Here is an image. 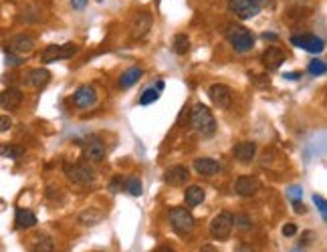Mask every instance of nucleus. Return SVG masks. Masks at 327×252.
<instances>
[{
  "instance_id": "aec40b11",
  "label": "nucleus",
  "mask_w": 327,
  "mask_h": 252,
  "mask_svg": "<svg viewBox=\"0 0 327 252\" xmlns=\"http://www.w3.org/2000/svg\"><path fill=\"white\" fill-rule=\"evenodd\" d=\"M35 49V39L33 37H26V35H18L10 41V50L12 52H18V54H26Z\"/></svg>"
},
{
  "instance_id": "6ab92c4d",
  "label": "nucleus",
  "mask_w": 327,
  "mask_h": 252,
  "mask_svg": "<svg viewBox=\"0 0 327 252\" xmlns=\"http://www.w3.org/2000/svg\"><path fill=\"white\" fill-rule=\"evenodd\" d=\"M20 103H22L20 89L8 87V89H4V91L0 93V107H2V109H16Z\"/></svg>"
},
{
  "instance_id": "7ed1b4c3",
  "label": "nucleus",
  "mask_w": 327,
  "mask_h": 252,
  "mask_svg": "<svg viewBox=\"0 0 327 252\" xmlns=\"http://www.w3.org/2000/svg\"><path fill=\"white\" fill-rule=\"evenodd\" d=\"M168 220H170V226L178 232V234H188L194 230V216L190 214L188 208H172L170 214H168Z\"/></svg>"
},
{
  "instance_id": "c756f323",
  "label": "nucleus",
  "mask_w": 327,
  "mask_h": 252,
  "mask_svg": "<svg viewBox=\"0 0 327 252\" xmlns=\"http://www.w3.org/2000/svg\"><path fill=\"white\" fill-rule=\"evenodd\" d=\"M125 188H127V192L131 194V196H142V182H140V178H129L127 182H125Z\"/></svg>"
},
{
  "instance_id": "dca6fc26",
  "label": "nucleus",
  "mask_w": 327,
  "mask_h": 252,
  "mask_svg": "<svg viewBox=\"0 0 327 252\" xmlns=\"http://www.w3.org/2000/svg\"><path fill=\"white\" fill-rule=\"evenodd\" d=\"M26 85L29 87H33V89H43V87H47L49 85V81H51V73L47 71V69H33L29 75H26Z\"/></svg>"
},
{
  "instance_id": "f257e3e1",
  "label": "nucleus",
  "mask_w": 327,
  "mask_h": 252,
  "mask_svg": "<svg viewBox=\"0 0 327 252\" xmlns=\"http://www.w3.org/2000/svg\"><path fill=\"white\" fill-rule=\"evenodd\" d=\"M190 123H192V127H194L200 135H204V137L214 135V131H216V119H214L212 111H210L204 103H196V105H194V109H192V113H190Z\"/></svg>"
},
{
  "instance_id": "b1692460",
  "label": "nucleus",
  "mask_w": 327,
  "mask_h": 252,
  "mask_svg": "<svg viewBox=\"0 0 327 252\" xmlns=\"http://www.w3.org/2000/svg\"><path fill=\"white\" fill-rule=\"evenodd\" d=\"M33 252H53V240L49 238V236H43V234H39V236H35V240H33Z\"/></svg>"
},
{
  "instance_id": "bb28decb",
  "label": "nucleus",
  "mask_w": 327,
  "mask_h": 252,
  "mask_svg": "<svg viewBox=\"0 0 327 252\" xmlns=\"http://www.w3.org/2000/svg\"><path fill=\"white\" fill-rule=\"evenodd\" d=\"M24 153L20 146H0V157H8V159H18Z\"/></svg>"
},
{
  "instance_id": "37998d69",
  "label": "nucleus",
  "mask_w": 327,
  "mask_h": 252,
  "mask_svg": "<svg viewBox=\"0 0 327 252\" xmlns=\"http://www.w3.org/2000/svg\"><path fill=\"white\" fill-rule=\"evenodd\" d=\"M283 77H285V79H291V81H295V79H299L301 75H299V73H285Z\"/></svg>"
},
{
  "instance_id": "9b49d317",
  "label": "nucleus",
  "mask_w": 327,
  "mask_h": 252,
  "mask_svg": "<svg viewBox=\"0 0 327 252\" xmlns=\"http://www.w3.org/2000/svg\"><path fill=\"white\" fill-rule=\"evenodd\" d=\"M261 188V182L253 176H240L236 182H234V192L242 198H249V196H255Z\"/></svg>"
},
{
  "instance_id": "4be33fe9",
  "label": "nucleus",
  "mask_w": 327,
  "mask_h": 252,
  "mask_svg": "<svg viewBox=\"0 0 327 252\" xmlns=\"http://www.w3.org/2000/svg\"><path fill=\"white\" fill-rule=\"evenodd\" d=\"M142 75H144V71L140 67H131V69L123 71V75L119 77V87L121 89H129L131 85H135L142 79Z\"/></svg>"
},
{
  "instance_id": "c85d7f7f",
  "label": "nucleus",
  "mask_w": 327,
  "mask_h": 252,
  "mask_svg": "<svg viewBox=\"0 0 327 252\" xmlns=\"http://www.w3.org/2000/svg\"><path fill=\"white\" fill-rule=\"evenodd\" d=\"M158 97H160V91H158L156 87H150V89H146V91L142 93L140 103H142V105H152L154 101H158Z\"/></svg>"
},
{
  "instance_id": "423d86ee",
  "label": "nucleus",
  "mask_w": 327,
  "mask_h": 252,
  "mask_svg": "<svg viewBox=\"0 0 327 252\" xmlns=\"http://www.w3.org/2000/svg\"><path fill=\"white\" fill-rule=\"evenodd\" d=\"M228 10L240 20H251L261 12L253 0H228Z\"/></svg>"
},
{
  "instance_id": "4c0bfd02",
  "label": "nucleus",
  "mask_w": 327,
  "mask_h": 252,
  "mask_svg": "<svg viewBox=\"0 0 327 252\" xmlns=\"http://www.w3.org/2000/svg\"><path fill=\"white\" fill-rule=\"evenodd\" d=\"M87 2H89V0H71V6H73L75 10H83V8L87 6Z\"/></svg>"
},
{
  "instance_id": "2eb2a0df",
  "label": "nucleus",
  "mask_w": 327,
  "mask_h": 252,
  "mask_svg": "<svg viewBox=\"0 0 327 252\" xmlns=\"http://www.w3.org/2000/svg\"><path fill=\"white\" fill-rule=\"evenodd\" d=\"M261 61H263V65H265L269 71H275V69H279V67L285 63V52L281 49H277V47H269V49H265V52L261 54Z\"/></svg>"
},
{
  "instance_id": "49530a36",
  "label": "nucleus",
  "mask_w": 327,
  "mask_h": 252,
  "mask_svg": "<svg viewBox=\"0 0 327 252\" xmlns=\"http://www.w3.org/2000/svg\"><path fill=\"white\" fill-rule=\"evenodd\" d=\"M158 252H174V250H172L170 246H164V248H160V250H158Z\"/></svg>"
},
{
  "instance_id": "473e14b6",
  "label": "nucleus",
  "mask_w": 327,
  "mask_h": 252,
  "mask_svg": "<svg viewBox=\"0 0 327 252\" xmlns=\"http://www.w3.org/2000/svg\"><path fill=\"white\" fill-rule=\"evenodd\" d=\"M234 222H236L240 228H251V220H249V216H244V214L234 216Z\"/></svg>"
},
{
  "instance_id": "a18cd8bd",
  "label": "nucleus",
  "mask_w": 327,
  "mask_h": 252,
  "mask_svg": "<svg viewBox=\"0 0 327 252\" xmlns=\"http://www.w3.org/2000/svg\"><path fill=\"white\" fill-rule=\"evenodd\" d=\"M263 37H265V39H267V41H269V39H271V41H277V35H269V33H265V35H263Z\"/></svg>"
},
{
  "instance_id": "58836bf2",
  "label": "nucleus",
  "mask_w": 327,
  "mask_h": 252,
  "mask_svg": "<svg viewBox=\"0 0 327 252\" xmlns=\"http://www.w3.org/2000/svg\"><path fill=\"white\" fill-rule=\"evenodd\" d=\"M293 210H295L297 214H305V206H303V202H301V200H293Z\"/></svg>"
},
{
  "instance_id": "7c9ffc66",
  "label": "nucleus",
  "mask_w": 327,
  "mask_h": 252,
  "mask_svg": "<svg viewBox=\"0 0 327 252\" xmlns=\"http://www.w3.org/2000/svg\"><path fill=\"white\" fill-rule=\"evenodd\" d=\"M313 202H315V206L319 208V212H321V218L327 220V204H325V198H321V196H313Z\"/></svg>"
},
{
  "instance_id": "a211bd4d",
  "label": "nucleus",
  "mask_w": 327,
  "mask_h": 252,
  "mask_svg": "<svg viewBox=\"0 0 327 252\" xmlns=\"http://www.w3.org/2000/svg\"><path fill=\"white\" fill-rule=\"evenodd\" d=\"M234 157L240 161V163H249L255 159V153H257V144L255 142H240L234 146Z\"/></svg>"
},
{
  "instance_id": "f3484780",
  "label": "nucleus",
  "mask_w": 327,
  "mask_h": 252,
  "mask_svg": "<svg viewBox=\"0 0 327 252\" xmlns=\"http://www.w3.org/2000/svg\"><path fill=\"white\" fill-rule=\"evenodd\" d=\"M194 170L200 176H216L220 172V163L212 157H196L194 159Z\"/></svg>"
},
{
  "instance_id": "412c9836",
  "label": "nucleus",
  "mask_w": 327,
  "mask_h": 252,
  "mask_svg": "<svg viewBox=\"0 0 327 252\" xmlns=\"http://www.w3.org/2000/svg\"><path fill=\"white\" fill-rule=\"evenodd\" d=\"M14 222H16V228L26 230V228H33V226L37 224V216H35L31 210L18 208V210H16V216H14Z\"/></svg>"
},
{
  "instance_id": "cd10ccee",
  "label": "nucleus",
  "mask_w": 327,
  "mask_h": 252,
  "mask_svg": "<svg viewBox=\"0 0 327 252\" xmlns=\"http://www.w3.org/2000/svg\"><path fill=\"white\" fill-rule=\"evenodd\" d=\"M307 71L313 75V77H319V75H325L327 73V65H325V61H311L309 63V67H307Z\"/></svg>"
},
{
  "instance_id": "a19ab883",
  "label": "nucleus",
  "mask_w": 327,
  "mask_h": 252,
  "mask_svg": "<svg viewBox=\"0 0 327 252\" xmlns=\"http://www.w3.org/2000/svg\"><path fill=\"white\" fill-rule=\"evenodd\" d=\"M234 252H255V250H253V246H249V244H238V246L234 248Z\"/></svg>"
},
{
  "instance_id": "5701e85b",
  "label": "nucleus",
  "mask_w": 327,
  "mask_h": 252,
  "mask_svg": "<svg viewBox=\"0 0 327 252\" xmlns=\"http://www.w3.org/2000/svg\"><path fill=\"white\" fill-rule=\"evenodd\" d=\"M204 190L200 188V186H188L186 188V192H184V202H186V206H198V204H202L204 202Z\"/></svg>"
},
{
  "instance_id": "f704fd0d",
  "label": "nucleus",
  "mask_w": 327,
  "mask_h": 252,
  "mask_svg": "<svg viewBox=\"0 0 327 252\" xmlns=\"http://www.w3.org/2000/svg\"><path fill=\"white\" fill-rule=\"evenodd\" d=\"M20 63H22L20 57H16V54H12V52H6V65L16 67V65H20Z\"/></svg>"
},
{
  "instance_id": "de8ad7c7",
  "label": "nucleus",
  "mask_w": 327,
  "mask_h": 252,
  "mask_svg": "<svg viewBox=\"0 0 327 252\" xmlns=\"http://www.w3.org/2000/svg\"><path fill=\"white\" fill-rule=\"evenodd\" d=\"M291 252H303V250H299V248H295V250H291Z\"/></svg>"
},
{
  "instance_id": "c9c22d12",
  "label": "nucleus",
  "mask_w": 327,
  "mask_h": 252,
  "mask_svg": "<svg viewBox=\"0 0 327 252\" xmlns=\"http://www.w3.org/2000/svg\"><path fill=\"white\" fill-rule=\"evenodd\" d=\"M295 234H297V226H295V224L283 226V236H295Z\"/></svg>"
},
{
  "instance_id": "ea45409f",
  "label": "nucleus",
  "mask_w": 327,
  "mask_h": 252,
  "mask_svg": "<svg viewBox=\"0 0 327 252\" xmlns=\"http://www.w3.org/2000/svg\"><path fill=\"white\" fill-rule=\"evenodd\" d=\"M109 188H111V192H119V188H121V178H113Z\"/></svg>"
},
{
  "instance_id": "20e7f679",
  "label": "nucleus",
  "mask_w": 327,
  "mask_h": 252,
  "mask_svg": "<svg viewBox=\"0 0 327 252\" xmlns=\"http://www.w3.org/2000/svg\"><path fill=\"white\" fill-rule=\"evenodd\" d=\"M232 228H234V216L230 212H220L210 222V234L218 240H228Z\"/></svg>"
},
{
  "instance_id": "79ce46f5",
  "label": "nucleus",
  "mask_w": 327,
  "mask_h": 252,
  "mask_svg": "<svg viewBox=\"0 0 327 252\" xmlns=\"http://www.w3.org/2000/svg\"><path fill=\"white\" fill-rule=\"evenodd\" d=\"M259 8H263V6H271V4H275V0H253Z\"/></svg>"
},
{
  "instance_id": "c03bdc74",
  "label": "nucleus",
  "mask_w": 327,
  "mask_h": 252,
  "mask_svg": "<svg viewBox=\"0 0 327 252\" xmlns=\"http://www.w3.org/2000/svg\"><path fill=\"white\" fill-rule=\"evenodd\" d=\"M200 252H218V250L212 246V244H204V246L200 248Z\"/></svg>"
},
{
  "instance_id": "e433bc0d",
  "label": "nucleus",
  "mask_w": 327,
  "mask_h": 252,
  "mask_svg": "<svg viewBox=\"0 0 327 252\" xmlns=\"http://www.w3.org/2000/svg\"><path fill=\"white\" fill-rule=\"evenodd\" d=\"M301 194H303V190H301V188H297V186L289 188V198H293V200H299V198H301Z\"/></svg>"
},
{
  "instance_id": "f8f14e48",
  "label": "nucleus",
  "mask_w": 327,
  "mask_h": 252,
  "mask_svg": "<svg viewBox=\"0 0 327 252\" xmlns=\"http://www.w3.org/2000/svg\"><path fill=\"white\" fill-rule=\"evenodd\" d=\"M150 29H152V14L150 12H138L131 20V37L144 39Z\"/></svg>"
},
{
  "instance_id": "39448f33",
  "label": "nucleus",
  "mask_w": 327,
  "mask_h": 252,
  "mask_svg": "<svg viewBox=\"0 0 327 252\" xmlns=\"http://www.w3.org/2000/svg\"><path fill=\"white\" fill-rule=\"evenodd\" d=\"M65 174H67L69 182H73V184L85 186V184L93 182V172H91V167L87 163H69L67 161L65 163Z\"/></svg>"
},
{
  "instance_id": "a878e982",
  "label": "nucleus",
  "mask_w": 327,
  "mask_h": 252,
  "mask_svg": "<svg viewBox=\"0 0 327 252\" xmlns=\"http://www.w3.org/2000/svg\"><path fill=\"white\" fill-rule=\"evenodd\" d=\"M101 218H103V214L97 212V210H85V212L79 216V220H81L85 226H93V224L101 222Z\"/></svg>"
},
{
  "instance_id": "09e8293b",
  "label": "nucleus",
  "mask_w": 327,
  "mask_h": 252,
  "mask_svg": "<svg viewBox=\"0 0 327 252\" xmlns=\"http://www.w3.org/2000/svg\"><path fill=\"white\" fill-rule=\"evenodd\" d=\"M97 2H103V0H97Z\"/></svg>"
},
{
  "instance_id": "393cba45",
  "label": "nucleus",
  "mask_w": 327,
  "mask_h": 252,
  "mask_svg": "<svg viewBox=\"0 0 327 252\" xmlns=\"http://www.w3.org/2000/svg\"><path fill=\"white\" fill-rule=\"evenodd\" d=\"M172 49H174L176 54H186L190 50V39L186 35H176L174 43H172Z\"/></svg>"
},
{
  "instance_id": "2f4dec72",
  "label": "nucleus",
  "mask_w": 327,
  "mask_h": 252,
  "mask_svg": "<svg viewBox=\"0 0 327 252\" xmlns=\"http://www.w3.org/2000/svg\"><path fill=\"white\" fill-rule=\"evenodd\" d=\"M10 127H12V119L8 115H0V133L8 131Z\"/></svg>"
},
{
  "instance_id": "4468645a",
  "label": "nucleus",
  "mask_w": 327,
  "mask_h": 252,
  "mask_svg": "<svg viewBox=\"0 0 327 252\" xmlns=\"http://www.w3.org/2000/svg\"><path fill=\"white\" fill-rule=\"evenodd\" d=\"M95 101H97V93H95V89L91 85H81L73 93V103L77 107H81V109H87V107L95 105Z\"/></svg>"
},
{
  "instance_id": "1a4fd4ad",
  "label": "nucleus",
  "mask_w": 327,
  "mask_h": 252,
  "mask_svg": "<svg viewBox=\"0 0 327 252\" xmlns=\"http://www.w3.org/2000/svg\"><path fill=\"white\" fill-rule=\"evenodd\" d=\"M81 146H83L85 159H89V161H93V163L103 161V157H105V146H103V142H101L99 137H87Z\"/></svg>"
},
{
  "instance_id": "72a5a7b5",
  "label": "nucleus",
  "mask_w": 327,
  "mask_h": 252,
  "mask_svg": "<svg viewBox=\"0 0 327 252\" xmlns=\"http://www.w3.org/2000/svg\"><path fill=\"white\" fill-rule=\"evenodd\" d=\"M251 81H255V83L261 85V87H269V85H271V79H269V77L261 79V75H251Z\"/></svg>"
},
{
  "instance_id": "0eeeda50",
  "label": "nucleus",
  "mask_w": 327,
  "mask_h": 252,
  "mask_svg": "<svg viewBox=\"0 0 327 252\" xmlns=\"http://www.w3.org/2000/svg\"><path fill=\"white\" fill-rule=\"evenodd\" d=\"M77 52V45L73 43H65V45H49L47 49L43 50L41 59L43 63H54V61H63V59H69Z\"/></svg>"
},
{
  "instance_id": "6e6552de",
  "label": "nucleus",
  "mask_w": 327,
  "mask_h": 252,
  "mask_svg": "<svg viewBox=\"0 0 327 252\" xmlns=\"http://www.w3.org/2000/svg\"><path fill=\"white\" fill-rule=\"evenodd\" d=\"M291 45H295V47H299V49L307 50V52H321V50L325 49L323 39H319L317 35H309V33H303V35L291 37Z\"/></svg>"
},
{
  "instance_id": "9d476101",
  "label": "nucleus",
  "mask_w": 327,
  "mask_h": 252,
  "mask_svg": "<svg viewBox=\"0 0 327 252\" xmlns=\"http://www.w3.org/2000/svg\"><path fill=\"white\" fill-rule=\"evenodd\" d=\"M208 97L210 101L220 107V109H228L230 105H232V91L226 87V85H222V83H214L210 89H208Z\"/></svg>"
},
{
  "instance_id": "ddd939ff",
  "label": "nucleus",
  "mask_w": 327,
  "mask_h": 252,
  "mask_svg": "<svg viewBox=\"0 0 327 252\" xmlns=\"http://www.w3.org/2000/svg\"><path fill=\"white\" fill-rule=\"evenodd\" d=\"M188 178H190V172L186 165H172L164 174V180L168 186H184L188 182Z\"/></svg>"
},
{
  "instance_id": "f03ea898",
  "label": "nucleus",
  "mask_w": 327,
  "mask_h": 252,
  "mask_svg": "<svg viewBox=\"0 0 327 252\" xmlns=\"http://www.w3.org/2000/svg\"><path fill=\"white\" fill-rule=\"evenodd\" d=\"M226 39H228V43L238 50V52H249V50L255 47V35H253L249 29L238 26V24L228 26Z\"/></svg>"
}]
</instances>
